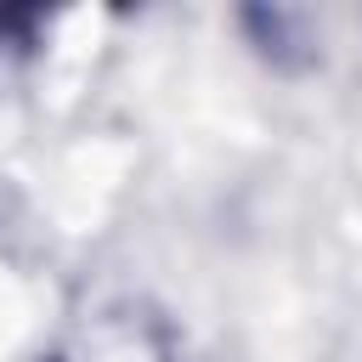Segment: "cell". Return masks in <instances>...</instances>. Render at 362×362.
Here are the masks:
<instances>
[{
	"mask_svg": "<svg viewBox=\"0 0 362 362\" xmlns=\"http://www.w3.org/2000/svg\"><path fill=\"white\" fill-rule=\"evenodd\" d=\"M45 362H181V345H175V328L153 305L113 300L79 317Z\"/></svg>",
	"mask_w": 362,
	"mask_h": 362,
	"instance_id": "6da1fadb",
	"label": "cell"
}]
</instances>
